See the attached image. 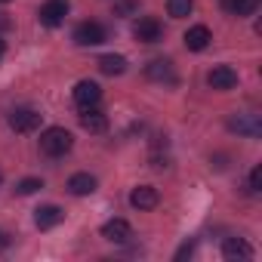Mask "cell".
<instances>
[{
  "label": "cell",
  "mask_w": 262,
  "mask_h": 262,
  "mask_svg": "<svg viewBox=\"0 0 262 262\" xmlns=\"http://www.w3.org/2000/svg\"><path fill=\"white\" fill-rule=\"evenodd\" d=\"M71 145H74V136L62 126H50V129L40 133V151L47 158H62V155L71 151Z\"/></svg>",
  "instance_id": "cell-1"
},
{
  "label": "cell",
  "mask_w": 262,
  "mask_h": 262,
  "mask_svg": "<svg viewBox=\"0 0 262 262\" xmlns=\"http://www.w3.org/2000/svg\"><path fill=\"white\" fill-rule=\"evenodd\" d=\"M10 126L16 129V133H34V129L40 126V114L34 108H16L10 114Z\"/></svg>",
  "instance_id": "cell-2"
},
{
  "label": "cell",
  "mask_w": 262,
  "mask_h": 262,
  "mask_svg": "<svg viewBox=\"0 0 262 262\" xmlns=\"http://www.w3.org/2000/svg\"><path fill=\"white\" fill-rule=\"evenodd\" d=\"M207 83H210L213 90H219V93L234 90V86H237V71H234L231 65H216V68L207 74Z\"/></svg>",
  "instance_id": "cell-3"
},
{
  "label": "cell",
  "mask_w": 262,
  "mask_h": 262,
  "mask_svg": "<svg viewBox=\"0 0 262 262\" xmlns=\"http://www.w3.org/2000/svg\"><path fill=\"white\" fill-rule=\"evenodd\" d=\"M74 40H77L80 47H99V43L105 40V28H102L99 22H80V25L74 28Z\"/></svg>",
  "instance_id": "cell-4"
},
{
  "label": "cell",
  "mask_w": 262,
  "mask_h": 262,
  "mask_svg": "<svg viewBox=\"0 0 262 262\" xmlns=\"http://www.w3.org/2000/svg\"><path fill=\"white\" fill-rule=\"evenodd\" d=\"M228 126L234 129V133L247 136V139H256V136L262 133V120H259V114H237V117L228 120Z\"/></svg>",
  "instance_id": "cell-5"
},
{
  "label": "cell",
  "mask_w": 262,
  "mask_h": 262,
  "mask_svg": "<svg viewBox=\"0 0 262 262\" xmlns=\"http://www.w3.org/2000/svg\"><path fill=\"white\" fill-rule=\"evenodd\" d=\"M65 16H68V0H47V4L40 7V22H43L47 28L62 25Z\"/></svg>",
  "instance_id": "cell-6"
},
{
  "label": "cell",
  "mask_w": 262,
  "mask_h": 262,
  "mask_svg": "<svg viewBox=\"0 0 262 262\" xmlns=\"http://www.w3.org/2000/svg\"><path fill=\"white\" fill-rule=\"evenodd\" d=\"M102 237L111 241V244H126L129 237H133V228H129L126 219H108L102 225Z\"/></svg>",
  "instance_id": "cell-7"
},
{
  "label": "cell",
  "mask_w": 262,
  "mask_h": 262,
  "mask_svg": "<svg viewBox=\"0 0 262 262\" xmlns=\"http://www.w3.org/2000/svg\"><path fill=\"white\" fill-rule=\"evenodd\" d=\"M133 34H136V40H142V43H158V40L164 37V28H161V22H158V19L145 16V19H139V22H136Z\"/></svg>",
  "instance_id": "cell-8"
},
{
  "label": "cell",
  "mask_w": 262,
  "mask_h": 262,
  "mask_svg": "<svg viewBox=\"0 0 262 262\" xmlns=\"http://www.w3.org/2000/svg\"><path fill=\"white\" fill-rule=\"evenodd\" d=\"M99 99H102V90H99L96 80H80L74 86V102L80 108H93V105H99Z\"/></svg>",
  "instance_id": "cell-9"
},
{
  "label": "cell",
  "mask_w": 262,
  "mask_h": 262,
  "mask_svg": "<svg viewBox=\"0 0 262 262\" xmlns=\"http://www.w3.org/2000/svg\"><path fill=\"white\" fill-rule=\"evenodd\" d=\"M129 204L136 210H155L158 207V188L155 185H139L129 191Z\"/></svg>",
  "instance_id": "cell-10"
},
{
  "label": "cell",
  "mask_w": 262,
  "mask_h": 262,
  "mask_svg": "<svg viewBox=\"0 0 262 262\" xmlns=\"http://www.w3.org/2000/svg\"><path fill=\"white\" fill-rule=\"evenodd\" d=\"M145 74H148L151 80H158V83H176V71H173V62H170V59H155V62H148Z\"/></svg>",
  "instance_id": "cell-11"
},
{
  "label": "cell",
  "mask_w": 262,
  "mask_h": 262,
  "mask_svg": "<svg viewBox=\"0 0 262 262\" xmlns=\"http://www.w3.org/2000/svg\"><path fill=\"white\" fill-rule=\"evenodd\" d=\"M80 126L86 129V133H105V129H108V117L102 111H96V105H93V108H83Z\"/></svg>",
  "instance_id": "cell-12"
},
{
  "label": "cell",
  "mask_w": 262,
  "mask_h": 262,
  "mask_svg": "<svg viewBox=\"0 0 262 262\" xmlns=\"http://www.w3.org/2000/svg\"><path fill=\"white\" fill-rule=\"evenodd\" d=\"M210 40H213V34H210V28H207V25H194V28H188V31H185V47H188V50H194V53L207 50V47H210Z\"/></svg>",
  "instance_id": "cell-13"
},
{
  "label": "cell",
  "mask_w": 262,
  "mask_h": 262,
  "mask_svg": "<svg viewBox=\"0 0 262 262\" xmlns=\"http://www.w3.org/2000/svg\"><path fill=\"white\" fill-rule=\"evenodd\" d=\"M62 219H65V213H62V207H56V204H47V207H40V210H37V216H34V222H37V228H40V231H47V228H56Z\"/></svg>",
  "instance_id": "cell-14"
},
{
  "label": "cell",
  "mask_w": 262,
  "mask_h": 262,
  "mask_svg": "<svg viewBox=\"0 0 262 262\" xmlns=\"http://www.w3.org/2000/svg\"><path fill=\"white\" fill-rule=\"evenodd\" d=\"M68 191L77 194V198L93 194V191H96V176H90V173H74V176L68 179Z\"/></svg>",
  "instance_id": "cell-15"
},
{
  "label": "cell",
  "mask_w": 262,
  "mask_h": 262,
  "mask_svg": "<svg viewBox=\"0 0 262 262\" xmlns=\"http://www.w3.org/2000/svg\"><path fill=\"white\" fill-rule=\"evenodd\" d=\"M222 256L225 259H250L253 256V247L247 241H241V237H228L222 244Z\"/></svg>",
  "instance_id": "cell-16"
},
{
  "label": "cell",
  "mask_w": 262,
  "mask_h": 262,
  "mask_svg": "<svg viewBox=\"0 0 262 262\" xmlns=\"http://www.w3.org/2000/svg\"><path fill=\"white\" fill-rule=\"evenodd\" d=\"M222 10H225L228 16L244 19V16H253V13L259 10V0H222Z\"/></svg>",
  "instance_id": "cell-17"
},
{
  "label": "cell",
  "mask_w": 262,
  "mask_h": 262,
  "mask_svg": "<svg viewBox=\"0 0 262 262\" xmlns=\"http://www.w3.org/2000/svg\"><path fill=\"white\" fill-rule=\"evenodd\" d=\"M99 71H102V74H111V77H114V74H123V71H126V59H123V56H114V53H111V56H102V59H99Z\"/></svg>",
  "instance_id": "cell-18"
},
{
  "label": "cell",
  "mask_w": 262,
  "mask_h": 262,
  "mask_svg": "<svg viewBox=\"0 0 262 262\" xmlns=\"http://www.w3.org/2000/svg\"><path fill=\"white\" fill-rule=\"evenodd\" d=\"M167 10H170L173 19H185V16H191L194 4H191V0H167Z\"/></svg>",
  "instance_id": "cell-19"
},
{
  "label": "cell",
  "mask_w": 262,
  "mask_h": 262,
  "mask_svg": "<svg viewBox=\"0 0 262 262\" xmlns=\"http://www.w3.org/2000/svg\"><path fill=\"white\" fill-rule=\"evenodd\" d=\"M37 188H43V182H40V179H34V176H28V179H22V182L16 185V191H19V194H34Z\"/></svg>",
  "instance_id": "cell-20"
},
{
  "label": "cell",
  "mask_w": 262,
  "mask_h": 262,
  "mask_svg": "<svg viewBox=\"0 0 262 262\" xmlns=\"http://www.w3.org/2000/svg\"><path fill=\"white\" fill-rule=\"evenodd\" d=\"M262 188V167H253L250 170V191H259Z\"/></svg>",
  "instance_id": "cell-21"
},
{
  "label": "cell",
  "mask_w": 262,
  "mask_h": 262,
  "mask_svg": "<svg viewBox=\"0 0 262 262\" xmlns=\"http://www.w3.org/2000/svg\"><path fill=\"white\" fill-rule=\"evenodd\" d=\"M191 250H194V244H185V247L176 253V259H185V256H191Z\"/></svg>",
  "instance_id": "cell-22"
},
{
  "label": "cell",
  "mask_w": 262,
  "mask_h": 262,
  "mask_svg": "<svg viewBox=\"0 0 262 262\" xmlns=\"http://www.w3.org/2000/svg\"><path fill=\"white\" fill-rule=\"evenodd\" d=\"M10 28V19H7V13H0V31H7Z\"/></svg>",
  "instance_id": "cell-23"
},
{
  "label": "cell",
  "mask_w": 262,
  "mask_h": 262,
  "mask_svg": "<svg viewBox=\"0 0 262 262\" xmlns=\"http://www.w3.org/2000/svg\"><path fill=\"white\" fill-rule=\"evenodd\" d=\"M4 53H7V43H4V37H0V59H4Z\"/></svg>",
  "instance_id": "cell-24"
},
{
  "label": "cell",
  "mask_w": 262,
  "mask_h": 262,
  "mask_svg": "<svg viewBox=\"0 0 262 262\" xmlns=\"http://www.w3.org/2000/svg\"><path fill=\"white\" fill-rule=\"evenodd\" d=\"M0 4H10V0H0Z\"/></svg>",
  "instance_id": "cell-25"
},
{
  "label": "cell",
  "mask_w": 262,
  "mask_h": 262,
  "mask_svg": "<svg viewBox=\"0 0 262 262\" xmlns=\"http://www.w3.org/2000/svg\"><path fill=\"white\" fill-rule=\"evenodd\" d=\"M0 182H4V176H0Z\"/></svg>",
  "instance_id": "cell-26"
}]
</instances>
